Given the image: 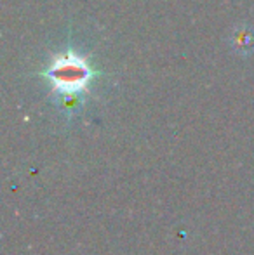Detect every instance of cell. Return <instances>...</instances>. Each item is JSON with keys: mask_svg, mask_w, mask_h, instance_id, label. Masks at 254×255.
Segmentation results:
<instances>
[{"mask_svg": "<svg viewBox=\"0 0 254 255\" xmlns=\"http://www.w3.org/2000/svg\"><path fill=\"white\" fill-rule=\"evenodd\" d=\"M89 75L91 73L84 61L75 56H64L52 64L47 77L59 92L73 94L85 87Z\"/></svg>", "mask_w": 254, "mask_h": 255, "instance_id": "1", "label": "cell"}, {"mask_svg": "<svg viewBox=\"0 0 254 255\" xmlns=\"http://www.w3.org/2000/svg\"><path fill=\"white\" fill-rule=\"evenodd\" d=\"M234 49L242 54H249L254 51V33L249 28H239L234 33Z\"/></svg>", "mask_w": 254, "mask_h": 255, "instance_id": "2", "label": "cell"}]
</instances>
